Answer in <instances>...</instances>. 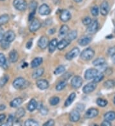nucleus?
Instances as JSON below:
<instances>
[{"mask_svg":"<svg viewBox=\"0 0 115 126\" xmlns=\"http://www.w3.org/2000/svg\"><path fill=\"white\" fill-rule=\"evenodd\" d=\"M95 55V52L91 48H88L81 53L80 57L84 61H90L93 58Z\"/></svg>","mask_w":115,"mask_h":126,"instance_id":"f257e3e1","label":"nucleus"},{"mask_svg":"<svg viewBox=\"0 0 115 126\" xmlns=\"http://www.w3.org/2000/svg\"><path fill=\"white\" fill-rule=\"evenodd\" d=\"M13 87L15 89L21 90L23 89L24 88L26 87V85H27V81L23 77H19L14 80L13 81Z\"/></svg>","mask_w":115,"mask_h":126,"instance_id":"f03ea898","label":"nucleus"},{"mask_svg":"<svg viewBox=\"0 0 115 126\" xmlns=\"http://www.w3.org/2000/svg\"><path fill=\"white\" fill-rule=\"evenodd\" d=\"M13 5L14 8L19 11L26 10L28 7V3L26 0H14Z\"/></svg>","mask_w":115,"mask_h":126,"instance_id":"7ed1b4c3","label":"nucleus"},{"mask_svg":"<svg viewBox=\"0 0 115 126\" xmlns=\"http://www.w3.org/2000/svg\"><path fill=\"white\" fill-rule=\"evenodd\" d=\"M82 85H83V79L79 76H75L71 80V85L75 89L81 87Z\"/></svg>","mask_w":115,"mask_h":126,"instance_id":"20e7f679","label":"nucleus"},{"mask_svg":"<svg viewBox=\"0 0 115 126\" xmlns=\"http://www.w3.org/2000/svg\"><path fill=\"white\" fill-rule=\"evenodd\" d=\"M15 38V32L12 30H9V31H6L4 34L3 38L2 40L5 41V42H7V43H10L11 42H12Z\"/></svg>","mask_w":115,"mask_h":126,"instance_id":"39448f33","label":"nucleus"},{"mask_svg":"<svg viewBox=\"0 0 115 126\" xmlns=\"http://www.w3.org/2000/svg\"><path fill=\"white\" fill-rule=\"evenodd\" d=\"M79 48L77 47H74L70 51H69V52L66 54V55H65V58L69 61L72 60L73 59L76 57L79 54Z\"/></svg>","mask_w":115,"mask_h":126,"instance_id":"423d86ee","label":"nucleus"},{"mask_svg":"<svg viewBox=\"0 0 115 126\" xmlns=\"http://www.w3.org/2000/svg\"><path fill=\"white\" fill-rule=\"evenodd\" d=\"M98 73V70L93 68H91V69H87L84 73V78L88 80H92L95 78V77L97 75Z\"/></svg>","mask_w":115,"mask_h":126,"instance_id":"0eeeda50","label":"nucleus"},{"mask_svg":"<svg viewBox=\"0 0 115 126\" xmlns=\"http://www.w3.org/2000/svg\"><path fill=\"white\" fill-rule=\"evenodd\" d=\"M41 26V23L36 18H34L33 20H31V24L29 26V29L31 32H36L40 29Z\"/></svg>","mask_w":115,"mask_h":126,"instance_id":"6e6552de","label":"nucleus"},{"mask_svg":"<svg viewBox=\"0 0 115 126\" xmlns=\"http://www.w3.org/2000/svg\"><path fill=\"white\" fill-rule=\"evenodd\" d=\"M98 28V22L97 20L92 21L90 24L88 25L87 28V32L89 34H94L97 31Z\"/></svg>","mask_w":115,"mask_h":126,"instance_id":"1a4fd4ad","label":"nucleus"},{"mask_svg":"<svg viewBox=\"0 0 115 126\" xmlns=\"http://www.w3.org/2000/svg\"><path fill=\"white\" fill-rule=\"evenodd\" d=\"M96 88H97V84H96V83H95L94 81H93V82H91V83L86 84V85L83 87V91L84 94H88L91 93V92H93Z\"/></svg>","mask_w":115,"mask_h":126,"instance_id":"9d476101","label":"nucleus"},{"mask_svg":"<svg viewBox=\"0 0 115 126\" xmlns=\"http://www.w3.org/2000/svg\"><path fill=\"white\" fill-rule=\"evenodd\" d=\"M48 44H49V40L47 37L46 36L40 37V38L38 41V46L41 49H46L48 47Z\"/></svg>","mask_w":115,"mask_h":126,"instance_id":"9b49d317","label":"nucleus"},{"mask_svg":"<svg viewBox=\"0 0 115 126\" xmlns=\"http://www.w3.org/2000/svg\"><path fill=\"white\" fill-rule=\"evenodd\" d=\"M37 87L40 90H46L49 87V82L45 79H39L36 82Z\"/></svg>","mask_w":115,"mask_h":126,"instance_id":"f8f14e48","label":"nucleus"},{"mask_svg":"<svg viewBox=\"0 0 115 126\" xmlns=\"http://www.w3.org/2000/svg\"><path fill=\"white\" fill-rule=\"evenodd\" d=\"M100 14H101L103 16H107L109 11V5L108 2L106 1H104L102 3L101 5H100Z\"/></svg>","mask_w":115,"mask_h":126,"instance_id":"ddd939ff","label":"nucleus"},{"mask_svg":"<svg viewBox=\"0 0 115 126\" xmlns=\"http://www.w3.org/2000/svg\"><path fill=\"white\" fill-rule=\"evenodd\" d=\"M38 12L41 16H48L51 13V9L46 4H42L38 8Z\"/></svg>","mask_w":115,"mask_h":126,"instance_id":"4468645a","label":"nucleus"},{"mask_svg":"<svg viewBox=\"0 0 115 126\" xmlns=\"http://www.w3.org/2000/svg\"><path fill=\"white\" fill-rule=\"evenodd\" d=\"M60 20L63 22H67L71 18V14L67 10H64L60 14Z\"/></svg>","mask_w":115,"mask_h":126,"instance_id":"2eb2a0df","label":"nucleus"},{"mask_svg":"<svg viewBox=\"0 0 115 126\" xmlns=\"http://www.w3.org/2000/svg\"><path fill=\"white\" fill-rule=\"evenodd\" d=\"M98 110L96 108H90L86 111L84 116L86 118H93L97 117L98 115Z\"/></svg>","mask_w":115,"mask_h":126,"instance_id":"dca6fc26","label":"nucleus"},{"mask_svg":"<svg viewBox=\"0 0 115 126\" xmlns=\"http://www.w3.org/2000/svg\"><path fill=\"white\" fill-rule=\"evenodd\" d=\"M80 119V113L77 110L72 111L70 114V120L72 122H77Z\"/></svg>","mask_w":115,"mask_h":126,"instance_id":"f3484780","label":"nucleus"},{"mask_svg":"<svg viewBox=\"0 0 115 126\" xmlns=\"http://www.w3.org/2000/svg\"><path fill=\"white\" fill-rule=\"evenodd\" d=\"M91 41H92V37H90V36H84L78 40V43L81 46L84 47L88 45L91 42Z\"/></svg>","mask_w":115,"mask_h":126,"instance_id":"a211bd4d","label":"nucleus"},{"mask_svg":"<svg viewBox=\"0 0 115 126\" xmlns=\"http://www.w3.org/2000/svg\"><path fill=\"white\" fill-rule=\"evenodd\" d=\"M58 40L57 39L54 38L51 40V42H49L48 44V48H49V53H53L55 50L56 49L57 45H58Z\"/></svg>","mask_w":115,"mask_h":126,"instance_id":"6ab92c4d","label":"nucleus"},{"mask_svg":"<svg viewBox=\"0 0 115 126\" xmlns=\"http://www.w3.org/2000/svg\"><path fill=\"white\" fill-rule=\"evenodd\" d=\"M70 43V42L67 39H62V40L60 41L59 43H58V45H57V48L58 49L60 50H62L64 48L67 47L68 45H69V43Z\"/></svg>","mask_w":115,"mask_h":126,"instance_id":"aec40b11","label":"nucleus"},{"mask_svg":"<svg viewBox=\"0 0 115 126\" xmlns=\"http://www.w3.org/2000/svg\"><path fill=\"white\" fill-rule=\"evenodd\" d=\"M37 107H38V103H37V101L35 99H32L28 103V106H27V109L29 111L32 112L35 110L37 109Z\"/></svg>","mask_w":115,"mask_h":126,"instance_id":"412c9836","label":"nucleus"},{"mask_svg":"<svg viewBox=\"0 0 115 126\" xmlns=\"http://www.w3.org/2000/svg\"><path fill=\"white\" fill-rule=\"evenodd\" d=\"M19 55L17 52L15 50H12L9 53V60L11 63H15L18 61Z\"/></svg>","mask_w":115,"mask_h":126,"instance_id":"4be33fe9","label":"nucleus"},{"mask_svg":"<svg viewBox=\"0 0 115 126\" xmlns=\"http://www.w3.org/2000/svg\"><path fill=\"white\" fill-rule=\"evenodd\" d=\"M69 31V28L67 25H63L60 28V31H59V36L60 38H64L67 35Z\"/></svg>","mask_w":115,"mask_h":126,"instance_id":"5701e85b","label":"nucleus"},{"mask_svg":"<svg viewBox=\"0 0 115 126\" xmlns=\"http://www.w3.org/2000/svg\"><path fill=\"white\" fill-rule=\"evenodd\" d=\"M44 73V68H38V69H35L32 73V78L33 79H38L42 76Z\"/></svg>","mask_w":115,"mask_h":126,"instance_id":"b1692460","label":"nucleus"},{"mask_svg":"<svg viewBox=\"0 0 115 126\" xmlns=\"http://www.w3.org/2000/svg\"><path fill=\"white\" fill-rule=\"evenodd\" d=\"M42 62H43V59L42 57H36L31 63V67L32 68H37L42 64Z\"/></svg>","mask_w":115,"mask_h":126,"instance_id":"393cba45","label":"nucleus"},{"mask_svg":"<svg viewBox=\"0 0 115 126\" xmlns=\"http://www.w3.org/2000/svg\"><path fill=\"white\" fill-rule=\"evenodd\" d=\"M23 102V99L21 97H17V98L14 99L10 102V106L12 108H17L19 106L22 105V103Z\"/></svg>","mask_w":115,"mask_h":126,"instance_id":"a878e982","label":"nucleus"},{"mask_svg":"<svg viewBox=\"0 0 115 126\" xmlns=\"http://www.w3.org/2000/svg\"><path fill=\"white\" fill-rule=\"evenodd\" d=\"M75 97H76V94H75V92H72V94L68 97V98L67 99L65 102V107H67V106H70V105L73 103V101H74Z\"/></svg>","mask_w":115,"mask_h":126,"instance_id":"bb28decb","label":"nucleus"},{"mask_svg":"<svg viewBox=\"0 0 115 126\" xmlns=\"http://www.w3.org/2000/svg\"><path fill=\"white\" fill-rule=\"evenodd\" d=\"M37 7H38V3L35 0H32L30 2L29 5V8L30 10V13L31 14H35L36 10H37Z\"/></svg>","mask_w":115,"mask_h":126,"instance_id":"cd10ccee","label":"nucleus"},{"mask_svg":"<svg viewBox=\"0 0 115 126\" xmlns=\"http://www.w3.org/2000/svg\"><path fill=\"white\" fill-rule=\"evenodd\" d=\"M104 118L105 120H108V121H113L115 119V112L111 111L106 113L104 115Z\"/></svg>","mask_w":115,"mask_h":126,"instance_id":"c85d7f7f","label":"nucleus"},{"mask_svg":"<svg viewBox=\"0 0 115 126\" xmlns=\"http://www.w3.org/2000/svg\"><path fill=\"white\" fill-rule=\"evenodd\" d=\"M0 67L6 69L8 67L7 64H6V59L4 54L2 53H0Z\"/></svg>","mask_w":115,"mask_h":126,"instance_id":"c756f323","label":"nucleus"},{"mask_svg":"<svg viewBox=\"0 0 115 126\" xmlns=\"http://www.w3.org/2000/svg\"><path fill=\"white\" fill-rule=\"evenodd\" d=\"M106 63L105 59L103 57H98L93 61V64L95 66H101L104 64Z\"/></svg>","mask_w":115,"mask_h":126,"instance_id":"7c9ffc66","label":"nucleus"},{"mask_svg":"<svg viewBox=\"0 0 115 126\" xmlns=\"http://www.w3.org/2000/svg\"><path fill=\"white\" fill-rule=\"evenodd\" d=\"M67 36V39L68 40H69L70 42H72V41H73V40L77 38V31H75V30L72 31L71 32L68 33Z\"/></svg>","mask_w":115,"mask_h":126,"instance_id":"2f4dec72","label":"nucleus"},{"mask_svg":"<svg viewBox=\"0 0 115 126\" xmlns=\"http://www.w3.org/2000/svg\"><path fill=\"white\" fill-rule=\"evenodd\" d=\"M10 17L7 14H4L0 16V26L5 25L9 21Z\"/></svg>","mask_w":115,"mask_h":126,"instance_id":"473e14b6","label":"nucleus"},{"mask_svg":"<svg viewBox=\"0 0 115 126\" xmlns=\"http://www.w3.org/2000/svg\"><path fill=\"white\" fill-rule=\"evenodd\" d=\"M25 113H26L25 110L23 108H20L17 110L16 113H15V117L17 118H21L24 116Z\"/></svg>","mask_w":115,"mask_h":126,"instance_id":"72a5a7b5","label":"nucleus"},{"mask_svg":"<svg viewBox=\"0 0 115 126\" xmlns=\"http://www.w3.org/2000/svg\"><path fill=\"white\" fill-rule=\"evenodd\" d=\"M104 85L107 89H112L115 86V81L113 80H109L105 81Z\"/></svg>","mask_w":115,"mask_h":126,"instance_id":"f704fd0d","label":"nucleus"},{"mask_svg":"<svg viewBox=\"0 0 115 126\" xmlns=\"http://www.w3.org/2000/svg\"><path fill=\"white\" fill-rule=\"evenodd\" d=\"M24 125L26 126H38L39 124L33 119H28L24 122Z\"/></svg>","mask_w":115,"mask_h":126,"instance_id":"c9c22d12","label":"nucleus"},{"mask_svg":"<svg viewBox=\"0 0 115 126\" xmlns=\"http://www.w3.org/2000/svg\"><path fill=\"white\" fill-rule=\"evenodd\" d=\"M67 82L65 81H61L57 84L56 87V89L58 91H62L67 86Z\"/></svg>","mask_w":115,"mask_h":126,"instance_id":"e433bc0d","label":"nucleus"},{"mask_svg":"<svg viewBox=\"0 0 115 126\" xmlns=\"http://www.w3.org/2000/svg\"><path fill=\"white\" fill-rule=\"evenodd\" d=\"M8 79H9V77L7 75H5L4 76H3L1 79H0V87H3L5 86L8 81Z\"/></svg>","mask_w":115,"mask_h":126,"instance_id":"4c0bfd02","label":"nucleus"},{"mask_svg":"<svg viewBox=\"0 0 115 126\" xmlns=\"http://www.w3.org/2000/svg\"><path fill=\"white\" fill-rule=\"evenodd\" d=\"M104 74L102 73H98L97 75L95 77V78L93 79V81L95 83H98L100 81L104 79Z\"/></svg>","mask_w":115,"mask_h":126,"instance_id":"58836bf2","label":"nucleus"},{"mask_svg":"<svg viewBox=\"0 0 115 126\" xmlns=\"http://www.w3.org/2000/svg\"><path fill=\"white\" fill-rule=\"evenodd\" d=\"M60 103V98L57 96H54L49 99V103L51 106H56Z\"/></svg>","mask_w":115,"mask_h":126,"instance_id":"ea45409f","label":"nucleus"},{"mask_svg":"<svg viewBox=\"0 0 115 126\" xmlns=\"http://www.w3.org/2000/svg\"><path fill=\"white\" fill-rule=\"evenodd\" d=\"M107 103H108V102H107V100L104 99L98 98L97 100V105H98L100 107H105V106H107Z\"/></svg>","mask_w":115,"mask_h":126,"instance_id":"a19ab883","label":"nucleus"},{"mask_svg":"<svg viewBox=\"0 0 115 126\" xmlns=\"http://www.w3.org/2000/svg\"><path fill=\"white\" fill-rule=\"evenodd\" d=\"M65 71V67L63 65H61V66H59L58 68H56L54 73L58 75H60V74H62L63 73H64Z\"/></svg>","mask_w":115,"mask_h":126,"instance_id":"79ce46f5","label":"nucleus"},{"mask_svg":"<svg viewBox=\"0 0 115 126\" xmlns=\"http://www.w3.org/2000/svg\"><path fill=\"white\" fill-rule=\"evenodd\" d=\"M14 122V117L12 115H10L8 118L7 121L5 124H2V126H12Z\"/></svg>","mask_w":115,"mask_h":126,"instance_id":"37998d69","label":"nucleus"},{"mask_svg":"<svg viewBox=\"0 0 115 126\" xmlns=\"http://www.w3.org/2000/svg\"><path fill=\"white\" fill-rule=\"evenodd\" d=\"M91 12H92V16L94 17H96L99 14V8L97 6H93L91 9Z\"/></svg>","mask_w":115,"mask_h":126,"instance_id":"c03bdc74","label":"nucleus"},{"mask_svg":"<svg viewBox=\"0 0 115 126\" xmlns=\"http://www.w3.org/2000/svg\"><path fill=\"white\" fill-rule=\"evenodd\" d=\"M92 18L90 17H84L83 19V24L85 25V26H88L92 22Z\"/></svg>","mask_w":115,"mask_h":126,"instance_id":"a18cd8bd","label":"nucleus"},{"mask_svg":"<svg viewBox=\"0 0 115 126\" xmlns=\"http://www.w3.org/2000/svg\"><path fill=\"white\" fill-rule=\"evenodd\" d=\"M0 42H1V48L3 49L6 50L10 47L9 43H7V42L3 41V40H1Z\"/></svg>","mask_w":115,"mask_h":126,"instance_id":"49530a36","label":"nucleus"},{"mask_svg":"<svg viewBox=\"0 0 115 126\" xmlns=\"http://www.w3.org/2000/svg\"><path fill=\"white\" fill-rule=\"evenodd\" d=\"M40 111L42 115H46L48 113V109L46 107L42 106L41 108H40Z\"/></svg>","mask_w":115,"mask_h":126,"instance_id":"de8ad7c7","label":"nucleus"},{"mask_svg":"<svg viewBox=\"0 0 115 126\" xmlns=\"http://www.w3.org/2000/svg\"><path fill=\"white\" fill-rule=\"evenodd\" d=\"M55 124V122L54 121V120L51 119V120H49L47 122H46V123H44L43 124V126H52Z\"/></svg>","mask_w":115,"mask_h":126,"instance_id":"09e8293b","label":"nucleus"},{"mask_svg":"<svg viewBox=\"0 0 115 126\" xmlns=\"http://www.w3.org/2000/svg\"><path fill=\"white\" fill-rule=\"evenodd\" d=\"M115 54V47H113L110 48L108 50V54H109L110 56H112V55Z\"/></svg>","mask_w":115,"mask_h":126,"instance_id":"8fccbe9b","label":"nucleus"},{"mask_svg":"<svg viewBox=\"0 0 115 126\" xmlns=\"http://www.w3.org/2000/svg\"><path fill=\"white\" fill-rule=\"evenodd\" d=\"M101 126H111V122L110 121H108V120H105L102 123Z\"/></svg>","mask_w":115,"mask_h":126,"instance_id":"3c124183","label":"nucleus"},{"mask_svg":"<svg viewBox=\"0 0 115 126\" xmlns=\"http://www.w3.org/2000/svg\"><path fill=\"white\" fill-rule=\"evenodd\" d=\"M4 34H5L4 30H3V29L2 28L1 26H0V42H1L2 40V39H3Z\"/></svg>","mask_w":115,"mask_h":126,"instance_id":"603ef678","label":"nucleus"},{"mask_svg":"<svg viewBox=\"0 0 115 126\" xmlns=\"http://www.w3.org/2000/svg\"><path fill=\"white\" fill-rule=\"evenodd\" d=\"M5 118H6V115L5 114H0V124L3 123L5 120Z\"/></svg>","mask_w":115,"mask_h":126,"instance_id":"864d4df0","label":"nucleus"},{"mask_svg":"<svg viewBox=\"0 0 115 126\" xmlns=\"http://www.w3.org/2000/svg\"><path fill=\"white\" fill-rule=\"evenodd\" d=\"M32 45H33V40L32 39H31L29 42L27 43V44H26V48H27L28 49H29V48H31V47H32Z\"/></svg>","mask_w":115,"mask_h":126,"instance_id":"5fc2aeb1","label":"nucleus"},{"mask_svg":"<svg viewBox=\"0 0 115 126\" xmlns=\"http://www.w3.org/2000/svg\"><path fill=\"white\" fill-rule=\"evenodd\" d=\"M6 108V106L5 105H0V111H3Z\"/></svg>","mask_w":115,"mask_h":126,"instance_id":"6e6d98bb","label":"nucleus"},{"mask_svg":"<svg viewBox=\"0 0 115 126\" xmlns=\"http://www.w3.org/2000/svg\"><path fill=\"white\" fill-rule=\"evenodd\" d=\"M55 31H56V29H54V28H53V29H51V30H49V32H50L51 34H53L54 32H55Z\"/></svg>","mask_w":115,"mask_h":126,"instance_id":"4d7b16f0","label":"nucleus"},{"mask_svg":"<svg viewBox=\"0 0 115 126\" xmlns=\"http://www.w3.org/2000/svg\"><path fill=\"white\" fill-rule=\"evenodd\" d=\"M112 57V61H113V63H114V64H115V54H113V55L111 56Z\"/></svg>","mask_w":115,"mask_h":126,"instance_id":"13d9d810","label":"nucleus"},{"mask_svg":"<svg viewBox=\"0 0 115 126\" xmlns=\"http://www.w3.org/2000/svg\"><path fill=\"white\" fill-rule=\"evenodd\" d=\"M52 1H53L54 4L57 5V4L59 3V1H60V0H52Z\"/></svg>","mask_w":115,"mask_h":126,"instance_id":"bf43d9fd","label":"nucleus"},{"mask_svg":"<svg viewBox=\"0 0 115 126\" xmlns=\"http://www.w3.org/2000/svg\"><path fill=\"white\" fill-rule=\"evenodd\" d=\"M74 1L76 2V3H80V2H81L83 0H74Z\"/></svg>","mask_w":115,"mask_h":126,"instance_id":"052dcab7","label":"nucleus"},{"mask_svg":"<svg viewBox=\"0 0 115 126\" xmlns=\"http://www.w3.org/2000/svg\"><path fill=\"white\" fill-rule=\"evenodd\" d=\"M114 103H115V98H114Z\"/></svg>","mask_w":115,"mask_h":126,"instance_id":"680f3d73","label":"nucleus"},{"mask_svg":"<svg viewBox=\"0 0 115 126\" xmlns=\"http://www.w3.org/2000/svg\"><path fill=\"white\" fill-rule=\"evenodd\" d=\"M0 1H4V0H0Z\"/></svg>","mask_w":115,"mask_h":126,"instance_id":"e2e57ef3","label":"nucleus"}]
</instances>
